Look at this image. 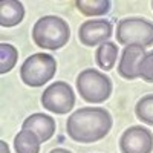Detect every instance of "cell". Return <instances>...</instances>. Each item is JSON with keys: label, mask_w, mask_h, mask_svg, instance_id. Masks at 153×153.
I'll use <instances>...</instances> for the list:
<instances>
[{"label": "cell", "mask_w": 153, "mask_h": 153, "mask_svg": "<svg viewBox=\"0 0 153 153\" xmlns=\"http://www.w3.org/2000/svg\"><path fill=\"white\" fill-rule=\"evenodd\" d=\"M112 117L103 107H81L66 121V132L72 141L91 144L103 139L112 129Z\"/></svg>", "instance_id": "obj_1"}, {"label": "cell", "mask_w": 153, "mask_h": 153, "mask_svg": "<svg viewBox=\"0 0 153 153\" xmlns=\"http://www.w3.org/2000/svg\"><path fill=\"white\" fill-rule=\"evenodd\" d=\"M71 37L69 25L57 16H45L38 19L32 28V40L38 48L57 51L63 48Z\"/></svg>", "instance_id": "obj_2"}, {"label": "cell", "mask_w": 153, "mask_h": 153, "mask_svg": "<svg viewBox=\"0 0 153 153\" xmlns=\"http://www.w3.org/2000/svg\"><path fill=\"white\" fill-rule=\"evenodd\" d=\"M76 91L87 103L100 104L109 100L112 94V81L97 69H84L76 76Z\"/></svg>", "instance_id": "obj_3"}, {"label": "cell", "mask_w": 153, "mask_h": 153, "mask_svg": "<svg viewBox=\"0 0 153 153\" xmlns=\"http://www.w3.org/2000/svg\"><path fill=\"white\" fill-rule=\"evenodd\" d=\"M57 72V61L49 54H34L23 61L20 68L22 81L31 87H42L54 78Z\"/></svg>", "instance_id": "obj_4"}, {"label": "cell", "mask_w": 153, "mask_h": 153, "mask_svg": "<svg viewBox=\"0 0 153 153\" xmlns=\"http://www.w3.org/2000/svg\"><path fill=\"white\" fill-rule=\"evenodd\" d=\"M117 42L124 46L139 45L146 48L153 45V23L139 17L120 20L117 25Z\"/></svg>", "instance_id": "obj_5"}, {"label": "cell", "mask_w": 153, "mask_h": 153, "mask_svg": "<svg viewBox=\"0 0 153 153\" xmlns=\"http://www.w3.org/2000/svg\"><path fill=\"white\" fill-rule=\"evenodd\" d=\"M42 104L46 110L52 113L66 115L75 106V94L68 83L55 81L45 89L42 95Z\"/></svg>", "instance_id": "obj_6"}, {"label": "cell", "mask_w": 153, "mask_h": 153, "mask_svg": "<svg viewBox=\"0 0 153 153\" xmlns=\"http://www.w3.org/2000/svg\"><path fill=\"white\" fill-rule=\"evenodd\" d=\"M120 149L123 153H152L153 133L141 126L129 127L120 138Z\"/></svg>", "instance_id": "obj_7"}, {"label": "cell", "mask_w": 153, "mask_h": 153, "mask_svg": "<svg viewBox=\"0 0 153 153\" xmlns=\"http://www.w3.org/2000/svg\"><path fill=\"white\" fill-rule=\"evenodd\" d=\"M113 34L112 23L106 19H92L81 23L78 29L80 43L84 46H97L106 43Z\"/></svg>", "instance_id": "obj_8"}, {"label": "cell", "mask_w": 153, "mask_h": 153, "mask_svg": "<svg viewBox=\"0 0 153 153\" xmlns=\"http://www.w3.org/2000/svg\"><path fill=\"white\" fill-rule=\"evenodd\" d=\"M146 57L144 46L129 45L124 46L118 63V74L126 80H135L139 76V65Z\"/></svg>", "instance_id": "obj_9"}, {"label": "cell", "mask_w": 153, "mask_h": 153, "mask_svg": "<svg viewBox=\"0 0 153 153\" xmlns=\"http://www.w3.org/2000/svg\"><path fill=\"white\" fill-rule=\"evenodd\" d=\"M23 129L32 130L40 138V141H49L55 133V120L45 113H32L23 121Z\"/></svg>", "instance_id": "obj_10"}, {"label": "cell", "mask_w": 153, "mask_h": 153, "mask_svg": "<svg viewBox=\"0 0 153 153\" xmlns=\"http://www.w3.org/2000/svg\"><path fill=\"white\" fill-rule=\"evenodd\" d=\"M25 8L16 0H3L0 3V25L3 28H12L23 20Z\"/></svg>", "instance_id": "obj_11"}, {"label": "cell", "mask_w": 153, "mask_h": 153, "mask_svg": "<svg viewBox=\"0 0 153 153\" xmlns=\"http://www.w3.org/2000/svg\"><path fill=\"white\" fill-rule=\"evenodd\" d=\"M40 138L32 130L22 129L16 139H14V149L17 153H40Z\"/></svg>", "instance_id": "obj_12"}, {"label": "cell", "mask_w": 153, "mask_h": 153, "mask_svg": "<svg viewBox=\"0 0 153 153\" xmlns=\"http://www.w3.org/2000/svg\"><path fill=\"white\" fill-rule=\"evenodd\" d=\"M117 57H118V46L110 42L101 43L95 52L97 65L103 71H110L117 63Z\"/></svg>", "instance_id": "obj_13"}, {"label": "cell", "mask_w": 153, "mask_h": 153, "mask_svg": "<svg viewBox=\"0 0 153 153\" xmlns=\"http://www.w3.org/2000/svg\"><path fill=\"white\" fill-rule=\"evenodd\" d=\"M76 8L86 17H98L106 16L110 11V0H76Z\"/></svg>", "instance_id": "obj_14"}, {"label": "cell", "mask_w": 153, "mask_h": 153, "mask_svg": "<svg viewBox=\"0 0 153 153\" xmlns=\"http://www.w3.org/2000/svg\"><path fill=\"white\" fill-rule=\"evenodd\" d=\"M19 51L9 43H0V74H6L16 68Z\"/></svg>", "instance_id": "obj_15"}, {"label": "cell", "mask_w": 153, "mask_h": 153, "mask_svg": "<svg viewBox=\"0 0 153 153\" xmlns=\"http://www.w3.org/2000/svg\"><path fill=\"white\" fill-rule=\"evenodd\" d=\"M136 118L149 126H153V95H146L136 103Z\"/></svg>", "instance_id": "obj_16"}, {"label": "cell", "mask_w": 153, "mask_h": 153, "mask_svg": "<svg viewBox=\"0 0 153 153\" xmlns=\"http://www.w3.org/2000/svg\"><path fill=\"white\" fill-rule=\"evenodd\" d=\"M139 76L147 83H153V51L146 54V57L143 58L139 65Z\"/></svg>", "instance_id": "obj_17"}, {"label": "cell", "mask_w": 153, "mask_h": 153, "mask_svg": "<svg viewBox=\"0 0 153 153\" xmlns=\"http://www.w3.org/2000/svg\"><path fill=\"white\" fill-rule=\"evenodd\" d=\"M0 153H9V147L5 141H0Z\"/></svg>", "instance_id": "obj_18"}, {"label": "cell", "mask_w": 153, "mask_h": 153, "mask_svg": "<svg viewBox=\"0 0 153 153\" xmlns=\"http://www.w3.org/2000/svg\"><path fill=\"white\" fill-rule=\"evenodd\" d=\"M49 153H71V152L66 150V149H54V150H51Z\"/></svg>", "instance_id": "obj_19"}, {"label": "cell", "mask_w": 153, "mask_h": 153, "mask_svg": "<svg viewBox=\"0 0 153 153\" xmlns=\"http://www.w3.org/2000/svg\"><path fill=\"white\" fill-rule=\"evenodd\" d=\"M152 8H153V2H152Z\"/></svg>", "instance_id": "obj_20"}]
</instances>
